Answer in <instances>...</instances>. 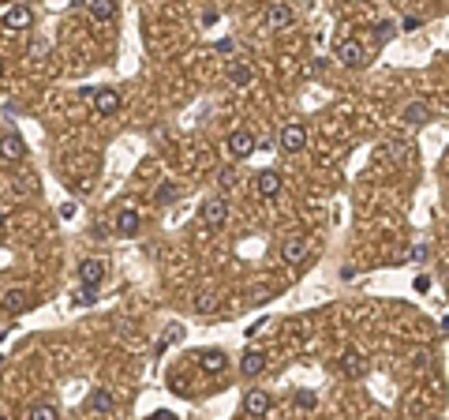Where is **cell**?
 Masks as SVG:
<instances>
[{
  "label": "cell",
  "instance_id": "1",
  "mask_svg": "<svg viewBox=\"0 0 449 420\" xmlns=\"http://www.w3.org/2000/svg\"><path fill=\"white\" fill-rule=\"evenodd\" d=\"M277 143H281L285 154H300V150L307 147V128H303V124H285L281 136H277Z\"/></svg>",
  "mask_w": 449,
  "mask_h": 420
},
{
  "label": "cell",
  "instance_id": "2",
  "mask_svg": "<svg viewBox=\"0 0 449 420\" xmlns=\"http://www.w3.org/2000/svg\"><path fill=\"white\" fill-rule=\"evenodd\" d=\"M0 23H4V30H30V23H34V12H30L27 4H12L4 15H0Z\"/></svg>",
  "mask_w": 449,
  "mask_h": 420
},
{
  "label": "cell",
  "instance_id": "3",
  "mask_svg": "<svg viewBox=\"0 0 449 420\" xmlns=\"http://www.w3.org/2000/svg\"><path fill=\"white\" fill-rule=\"evenodd\" d=\"M198 214H203V221H206L210 229H218V225H224V221H229V203L214 195V199L203 203V210H198Z\"/></svg>",
  "mask_w": 449,
  "mask_h": 420
},
{
  "label": "cell",
  "instance_id": "4",
  "mask_svg": "<svg viewBox=\"0 0 449 420\" xmlns=\"http://www.w3.org/2000/svg\"><path fill=\"white\" fill-rule=\"evenodd\" d=\"M337 60H341L344 68H359V64H363V45H359L356 38L337 42Z\"/></svg>",
  "mask_w": 449,
  "mask_h": 420
},
{
  "label": "cell",
  "instance_id": "5",
  "mask_svg": "<svg viewBox=\"0 0 449 420\" xmlns=\"http://www.w3.org/2000/svg\"><path fill=\"white\" fill-rule=\"evenodd\" d=\"M198 368H203L206 375H224L229 356H224V349H203V353H198Z\"/></svg>",
  "mask_w": 449,
  "mask_h": 420
},
{
  "label": "cell",
  "instance_id": "6",
  "mask_svg": "<svg viewBox=\"0 0 449 420\" xmlns=\"http://www.w3.org/2000/svg\"><path fill=\"white\" fill-rule=\"evenodd\" d=\"M101 282H105V263L101 259H83L79 263V285H94L98 289Z\"/></svg>",
  "mask_w": 449,
  "mask_h": 420
},
{
  "label": "cell",
  "instance_id": "7",
  "mask_svg": "<svg viewBox=\"0 0 449 420\" xmlns=\"http://www.w3.org/2000/svg\"><path fill=\"white\" fill-rule=\"evenodd\" d=\"M307 251H311V240H307V236H292V240L281 244V259H285V263H303V259H307Z\"/></svg>",
  "mask_w": 449,
  "mask_h": 420
},
{
  "label": "cell",
  "instance_id": "8",
  "mask_svg": "<svg viewBox=\"0 0 449 420\" xmlns=\"http://www.w3.org/2000/svg\"><path fill=\"white\" fill-rule=\"evenodd\" d=\"M229 154L232 158H247V154H255V136L247 128H236L229 136Z\"/></svg>",
  "mask_w": 449,
  "mask_h": 420
},
{
  "label": "cell",
  "instance_id": "9",
  "mask_svg": "<svg viewBox=\"0 0 449 420\" xmlns=\"http://www.w3.org/2000/svg\"><path fill=\"white\" fill-rule=\"evenodd\" d=\"M292 19H296L292 4H285V0H277V4H270V12H266V23H270L274 30H285V27H292Z\"/></svg>",
  "mask_w": 449,
  "mask_h": 420
},
{
  "label": "cell",
  "instance_id": "10",
  "mask_svg": "<svg viewBox=\"0 0 449 420\" xmlns=\"http://www.w3.org/2000/svg\"><path fill=\"white\" fill-rule=\"evenodd\" d=\"M255 192H259L262 199H274V195H281V177L274 169H262L259 177H255Z\"/></svg>",
  "mask_w": 449,
  "mask_h": 420
},
{
  "label": "cell",
  "instance_id": "11",
  "mask_svg": "<svg viewBox=\"0 0 449 420\" xmlns=\"http://www.w3.org/2000/svg\"><path fill=\"white\" fill-rule=\"evenodd\" d=\"M244 413L247 417H266L270 413V394L266 391H247L244 394Z\"/></svg>",
  "mask_w": 449,
  "mask_h": 420
},
{
  "label": "cell",
  "instance_id": "12",
  "mask_svg": "<svg viewBox=\"0 0 449 420\" xmlns=\"http://www.w3.org/2000/svg\"><path fill=\"white\" fill-rule=\"evenodd\" d=\"M86 94L94 98V109H98L101 116H109V113H116V109H120V94L109 90V86H105V90H86Z\"/></svg>",
  "mask_w": 449,
  "mask_h": 420
},
{
  "label": "cell",
  "instance_id": "13",
  "mask_svg": "<svg viewBox=\"0 0 449 420\" xmlns=\"http://www.w3.org/2000/svg\"><path fill=\"white\" fill-rule=\"evenodd\" d=\"M240 371H244L247 379L262 375V371H266V353H259V349H247L244 356H240Z\"/></svg>",
  "mask_w": 449,
  "mask_h": 420
},
{
  "label": "cell",
  "instance_id": "14",
  "mask_svg": "<svg viewBox=\"0 0 449 420\" xmlns=\"http://www.w3.org/2000/svg\"><path fill=\"white\" fill-rule=\"evenodd\" d=\"M139 229H142V218H139L131 207H124V210L116 214V233H120V236H135Z\"/></svg>",
  "mask_w": 449,
  "mask_h": 420
},
{
  "label": "cell",
  "instance_id": "15",
  "mask_svg": "<svg viewBox=\"0 0 449 420\" xmlns=\"http://www.w3.org/2000/svg\"><path fill=\"white\" fill-rule=\"evenodd\" d=\"M0 304H4V312H12V315H23L30 308V297L23 289H8L4 297H0Z\"/></svg>",
  "mask_w": 449,
  "mask_h": 420
},
{
  "label": "cell",
  "instance_id": "16",
  "mask_svg": "<svg viewBox=\"0 0 449 420\" xmlns=\"http://www.w3.org/2000/svg\"><path fill=\"white\" fill-rule=\"evenodd\" d=\"M341 371H344L348 379H363V375H367V356L344 353V356H341Z\"/></svg>",
  "mask_w": 449,
  "mask_h": 420
},
{
  "label": "cell",
  "instance_id": "17",
  "mask_svg": "<svg viewBox=\"0 0 449 420\" xmlns=\"http://www.w3.org/2000/svg\"><path fill=\"white\" fill-rule=\"evenodd\" d=\"M86 8H90L94 23H112L116 19V0H86Z\"/></svg>",
  "mask_w": 449,
  "mask_h": 420
},
{
  "label": "cell",
  "instance_id": "18",
  "mask_svg": "<svg viewBox=\"0 0 449 420\" xmlns=\"http://www.w3.org/2000/svg\"><path fill=\"white\" fill-rule=\"evenodd\" d=\"M427 121H431V106H423V101H412V106H405V124H412V128H423Z\"/></svg>",
  "mask_w": 449,
  "mask_h": 420
},
{
  "label": "cell",
  "instance_id": "19",
  "mask_svg": "<svg viewBox=\"0 0 449 420\" xmlns=\"http://www.w3.org/2000/svg\"><path fill=\"white\" fill-rule=\"evenodd\" d=\"M23 154H27V147H23L19 136H4V139H0V158H8V162H19Z\"/></svg>",
  "mask_w": 449,
  "mask_h": 420
},
{
  "label": "cell",
  "instance_id": "20",
  "mask_svg": "<svg viewBox=\"0 0 449 420\" xmlns=\"http://www.w3.org/2000/svg\"><path fill=\"white\" fill-rule=\"evenodd\" d=\"M251 79H255V71L247 68L244 60H232V64H229V83H236V86H247Z\"/></svg>",
  "mask_w": 449,
  "mask_h": 420
},
{
  "label": "cell",
  "instance_id": "21",
  "mask_svg": "<svg viewBox=\"0 0 449 420\" xmlns=\"http://www.w3.org/2000/svg\"><path fill=\"white\" fill-rule=\"evenodd\" d=\"M112 409H116V406H112V394L109 391H94L90 394V413H112Z\"/></svg>",
  "mask_w": 449,
  "mask_h": 420
},
{
  "label": "cell",
  "instance_id": "22",
  "mask_svg": "<svg viewBox=\"0 0 449 420\" xmlns=\"http://www.w3.org/2000/svg\"><path fill=\"white\" fill-rule=\"evenodd\" d=\"M94 300H98V289H94V285H79V289L71 293V304L75 308H90Z\"/></svg>",
  "mask_w": 449,
  "mask_h": 420
},
{
  "label": "cell",
  "instance_id": "23",
  "mask_svg": "<svg viewBox=\"0 0 449 420\" xmlns=\"http://www.w3.org/2000/svg\"><path fill=\"white\" fill-rule=\"evenodd\" d=\"M27 417H30V420H56V417H60V409H56V406H45V402H42V406H30Z\"/></svg>",
  "mask_w": 449,
  "mask_h": 420
},
{
  "label": "cell",
  "instance_id": "24",
  "mask_svg": "<svg viewBox=\"0 0 449 420\" xmlns=\"http://www.w3.org/2000/svg\"><path fill=\"white\" fill-rule=\"evenodd\" d=\"M296 406H300V409H315L318 398H315L311 391H296Z\"/></svg>",
  "mask_w": 449,
  "mask_h": 420
},
{
  "label": "cell",
  "instance_id": "25",
  "mask_svg": "<svg viewBox=\"0 0 449 420\" xmlns=\"http://www.w3.org/2000/svg\"><path fill=\"white\" fill-rule=\"evenodd\" d=\"M393 30H397L393 23H379V27H374V34H379V42H389V38H393Z\"/></svg>",
  "mask_w": 449,
  "mask_h": 420
},
{
  "label": "cell",
  "instance_id": "26",
  "mask_svg": "<svg viewBox=\"0 0 449 420\" xmlns=\"http://www.w3.org/2000/svg\"><path fill=\"white\" fill-rule=\"evenodd\" d=\"M172 342H183V327H180V323H172V327H168V338H165V345H172Z\"/></svg>",
  "mask_w": 449,
  "mask_h": 420
},
{
  "label": "cell",
  "instance_id": "27",
  "mask_svg": "<svg viewBox=\"0 0 449 420\" xmlns=\"http://www.w3.org/2000/svg\"><path fill=\"white\" fill-rule=\"evenodd\" d=\"M214 304H218L214 297H198V300H195V312H203V315H206V312H214Z\"/></svg>",
  "mask_w": 449,
  "mask_h": 420
},
{
  "label": "cell",
  "instance_id": "28",
  "mask_svg": "<svg viewBox=\"0 0 449 420\" xmlns=\"http://www.w3.org/2000/svg\"><path fill=\"white\" fill-rule=\"evenodd\" d=\"M232 180H236V173H232V169H221V177H218V184H224V188H229V184H232Z\"/></svg>",
  "mask_w": 449,
  "mask_h": 420
},
{
  "label": "cell",
  "instance_id": "29",
  "mask_svg": "<svg viewBox=\"0 0 449 420\" xmlns=\"http://www.w3.org/2000/svg\"><path fill=\"white\" fill-rule=\"evenodd\" d=\"M218 49H221V53H232V49H236V42H232V38H221Z\"/></svg>",
  "mask_w": 449,
  "mask_h": 420
},
{
  "label": "cell",
  "instance_id": "30",
  "mask_svg": "<svg viewBox=\"0 0 449 420\" xmlns=\"http://www.w3.org/2000/svg\"><path fill=\"white\" fill-rule=\"evenodd\" d=\"M60 218L71 221V218H75V207H71V203H64V207H60Z\"/></svg>",
  "mask_w": 449,
  "mask_h": 420
},
{
  "label": "cell",
  "instance_id": "31",
  "mask_svg": "<svg viewBox=\"0 0 449 420\" xmlns=\"http://www.w3.org/2000/svg\"><path fill=\"white\" fill-rule=\"evenodd\" d=\"M415 289H420V293L431 289V278H427V274H420V278H415Z\"/></svg>",
  "mask_w": 449,
  "mask_h": 420
},
{
  "label": "cell",
  "instance_id": "32",
  "mask_svg": "<svg viewBox=\"0 0 449 420\" xmlns=\"http://www.w3.org/2000/svg\"><path fill=\"white\" fill-rule=\"evenodd\" d=\"M157 199L168 203V199H176V192H172V188H162V192H157Z\"/></svg>",
  "mask_w": 449,
  "mask_h": 420
},
{
  "label": "cell",
  "instance_id": "33",
  "mask_svg": "<svg viewBox=\"0 0 449 420\" xmlns=\"http://www.w3.org/2000/svg\"><path fill=\"white\" fill-rule=\"evenodd\" d=\"M0 229H4V210H0Z\"/></svg>",
  "mask_w": 449,
  "mask_h": 420
},
{
  "label": "cell",
  "instance_id": "34",
  "mask_svg": "<svg viewBox=\"0 0 449 420\" xmlns=\"http://www.w3.org/2000/svg\"><path fill=\"white\" fill-rule=\"evenodd\" d=\"M71 4H86V0H71Z\"/></svg>",
  "mask_w": 449,
  "mask_h": 420
},
{
  "label": "cell",
  "instance_id": "35",
  "mask_svg": "<svg viewBox=\"0 0 449 420\" xmlns=\"http://www.w3.org/2000/svg\"><path fill=\"white\" fill-rule=\"evenodd\" d=\"M0 75H4V60H0Z\"/></svg>",
  "mask_w": 449,
  "mask_h": 420
},
{
  "label": "cell",
  "instance_id": "36",
  "mask_svg": "<svg viewBox=\"0 0 449 420\" xmlns=\"http://www.w3.org/2000/svg\"><path fill=\"white\" fill-rule=\"evenodd\" d=\"M27 4H30V0H27Z\"/></svg>",
  "mask_w": 449,
  "mask_h": 420
}]
</instances>
